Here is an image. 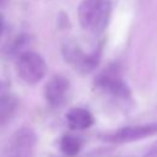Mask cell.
<instances>
[{"label": "cell", "mask_w": 157, "mask_h": 157, "mask_svg": "<svg viewBox=\"0 0 157 157\" xmlns=\"http://www.w3.org/2000/svg\"><path fill=\"white\" fill-rule=\"evenodd\" d=\"M110 12V0H83L78 6L77 16L83 29L99 34L105 29Z\"/></svg>", "instance_id": "1"}, {"label": "cell", "mask_w": 157, "mask_h": 157, "mask_svg": "<svg viewBox=\"0 0 157 157\" xmlns=\"http://www.w3.org/2000/svg\"><path fill=\"white\" fill-rule=\"evenodd\" d=\"M16 70L22 81L28 85H36L45 76L47 64L40 54L28 50L18 55Z\"/></svg>", "instance_id": "2"}, {"label": "cell", "mask_w": 157, "mask_h": 157, "mask_svg": "<svg viewBox=\"0 0 157 157\" xmlns=\"http://www.w3.org/2000/svg\"><path fill=\"white\" fill-rule=\"evenodd\" d=\"M156 134H157V121L148 123V124L124 126L121 129L103 134L101 137L108 142L125 144V142H132V141L142 140V139H146V137L156 135Z\"/></svg>", "instance_id": "3"}, {"label": "cell", "mask_w": 157, "mask_h": 157, "mask_svg": "<svg viewBox=\"0 0 157 157\" xmlns=\"http://www.w3.org/2000/svg\"><path fill=\"white\" fill-rule=\"evenodd\" d=\"M37 145V135L31 128H21L11 136L7 146V157H33Z\"/></svg>", "instance_id": "4"}, {"label": "cell", "mask_w": 157, "mask_h": 157, "mask_svg": "<svg viewBox=\"0 0 157 157\" xmlns=\"http://www.w3.org/2000/svg\"><path fill=\"white\" fill-rule=\"evenodd\" d=\"M63 55L65 60L80 72L92 71L99 61V50L91 54L85 53L76 43H67L63 47Z\"/></svg>", "instance_id": "5"}, {"label": "cell", "mask_w": 157, "mask_h": 157, "mask_svg": "<svg viewBox=\"0 0 157 157\" xmlns=\"http://www.w3.org/2000/svg\"><path fill=\"white\" fill-rule=\"evenodd\" d=\"M70 83L63 75H54L45 85L44 96L52 107H60L65 103L69 93Z\"/></svg>", "instance_id": "6"}, {"label": "cell", "mask_w": 157, "mask_h": 157, "mask_svg": "<svg viewBox=\"0 0 157 157\" xmlns=\"http://www.w3.org/2000/svg\"><path fill=\"white\" fill-rule=\"evenodd\" d=\"M66 123L69 125L70 129L72 130H85L88 129L90 126L93 125L94 123V118L92 115V113L85 108H80V107H75L71 108L66 115Z\"/></svg>", "instance_id": "7"}, {"label": "cell", "mask_w": 157, "mask_h": 157, "mask_svg": "<svg viewBox=\"0 0 157 157\" xmlns=\"http://www.w3.org/2000/svg\"><path fill=\"white\" fill-rule=\"evenodd\" d=\"M98 86L104 88L107 92L112 93L115 97H120V98H128L129 97V87L117 76H114L113 74L108 72V74H103L98 77L97 81Z\"/></svg>", "instance_id": "8"}, {"label": "cell", "mask_w": 157, "mask_h": 157, "mask_svg": "<svg viewBox=\"0 0 157 157\" xmlns=\"http://www.w3.org/2000/svg\"><path fill=\"white\" fill-rule=\"evenodd\" d=\"M18 107L17 97L9 91H0V124L7 123Z\"/></svg>", "instance_id": "9"}, {"label": "cell", "mask_w": 157, "mask_h": 157, "mask_svg": "<svg viewBox=\"0 0 157 157\" xmlns=\"http://www.w3.org/2000/svg\"><path fill=\"white\" fill-rule=\"evenodd\" d=\"M59 147L60 151L71 157V156H76L81 148H82V140L80 139V136L74 135V134H65L63 135V137L60 139L59 142Z\"/></svg>", "instance_id": "10"}, {"label": "cell", "mask_w": 157, "mask_h": 157, "mask_svg": "<svg viewBox=\"0 0 157 157\" xmlns=\"http://www.w3.org/2000/svg\"><path fill=\"white\" fill-rule=\"evenodd\" d=\"M144 157H157V144H156L151 150H148V151L144 155Z\"/></svg>", "instance_id": "11"}, {"label": "cell", "mask_w": 157, "mask_h": 157, "mask_svg": "<svg viewBox=\"0 0 157 157\" xmlns=\"http://www.w3.org/2000/svg\"><path fill=\"white\" fill-rule=\"evenodd\" d=\"M2 28H4V21H2V17H1V15H0V34H1V32H2Z\"/></svg>", "instance_id": "12"}, {"label": "cell", "mask_w": 157, "mask_h": 157, "mask_svg": "<svg viewBox=\"0 0 157 157\" xmlns=\"http://www.w3.org/2000/svg\"><path fill=\"white\" fill-rule=\"evenodd\" d=\"M7 0H0V4H6Z\"/></svg>", "instance_id": "13"}]
</instances>
